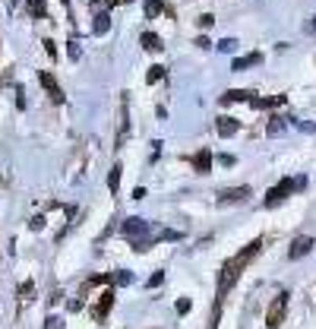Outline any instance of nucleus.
Masks as SVG:
<instances>
[{
  "label": "nucleus",
  "instance_id": "obj_1",
  "mask_svg": "<svg viewBox=\"0 0 316 329\" xmlns=\"http://www.w3.org/2000/svg\"><path fill=\"white\" fill-rule=\"evenodd\" d=\"M244 266H247V260L240 257V253H237L234 260H228L225 266H221V272H218V295H221V298H225L228 291H231V285L240 279V272H244Z\"/></svg>",
  "mask_w": 316,
  "mask_h": 329
},
{
  "label": "nucleus",
  "instance_id": "obj_2",
  "mask_svg": "<svg viewBox=\"0 0 316 329\" xmlns=\"http://www.w3.org/2000/svg\"><path fill=\"white\" fill-rule=\"evenodd\" d=\"M307 184V177H285V180H278V184L266 193V199H263V206H278V203H282V199L285 196H291L294 193V187H304Z\"/></svg>",
  "mask_w": 316,
  "mask_h": 329
},
{
  "label": "nucleus",
  "instance_id": "obj_3",
  "mask_svg": "<svg viewBox=\"0 0 316 329\" xmlns=\"http://www.w3.org/2000/svg\"><path fill=\"white\" fill-rule=\"evenodd\" d=\"M288 301H291V295H288V291H278V298L272 301L269 314H266V326H269V329H275L278 323L285 320V307H288Z\"/></svg>",
  "mask_w": 316,
  "mask_h": 329
},
{
  "label": "nucleus",
  "instance_id": "obj_4",
  "mask_svg": "<svg viewBox=\"0 0 316 329\" xmlns=\"http://www.w3.org/2000/svg\"><path fill=\"white\" fill-rule=\"evenodd\" d=\"M313 244H316V241H313L310 234H301V237H297V241L291 244V250H288V257H291V260H301V257H307V253L313 250Z\"/></svg>",
  "mask_w": 316,
  "mask_h": 329
},
{
  "label": "nucleus",
  "instance_id": "obj_5",
  "mask_svg": "<svg viewBox=\"0 0 316 329\" xmlns=\"http://www.w3.org/2000/svg\"><path fill=\"white\" fill-rule=\"evenodd\" d=\"M38 83H41V86L48 89V95H51L54 101H57V105L64 101V95H60V89H57V79H54L51 73H45V70H41V73H38Z\"/></svg>",
  "mask_w": 316,
  "mask_h": 329
},
{
  "label": "nucleus",
  "instance_id": "obj_6",
  "mask_svg": "<svg viewBox=\"0 0 316 329\" xmlns=\"http://www.w3.org/2000/svg\"><path fill=\"white\" fill-rule=\"evenodd\" d=\"M215 130H218V136H234V133L240 130V120H234V117H218V120H215Z\"/></svg>",
  "mask_w": 316,
  "mask_h": 329
},
{
  "label": "nucleus",
  "instance_id": "obj_7",
  "mask_svg": "<svg viewBox=\"0 0 316 329\" xmlns=\"http://www.w3.org/2000/svg\"><path fill=\"white\" fill-rule=\"evenodd\" d=\"M259 60H263V54H259V51H253V54H244V57H234L231 70H234V73H240V70H250V67H253V64H259Z\"/></svg>",
  "mask_w": 316,
  "mask_h": 329
},
{
  "label": "nucleus",
  "instance_id": "obj_8",
  "mask_svg": "<svg viewBox=\"0 0 316 329\" xmlns=\"http://www.w3.org/2000/svg\"><path fill=\"white\" fill-rule=\"evenodd\" d=\"M145 231H149V222H145V218H127V222H123V234H127V237L145 234Z\"/></svg>",
  "mask_w": 316,
  "mask_h": 329
},
{
  "label": "nucleus",
  "instance_id": "obj_9",
  "mask_svg": "<svg viewBox=\"0 0 316 329\" xmlns=\"http://www.w3.org/2000/svg\"><path fill=\"white\" fill-rule=\"evenodd\" d=\"M244 199H250V187H234L231 193H221L218 203H244Z\"/></svg>",
  "mask_w": 316,
  "mask_h": 329
},
{
  "label": "nucleus",
  "instance_id": "obj_10",
  "mask_svg": "<svg viewBox=\"0 0 316 329\" xmlns=\"http://www.w3.org/2000/svg\"><path fill=\"white\" fill-rule=\"evenodd\" d=\"M193 168H196L199 174H206V171L212 168V152H209V149H199V152L193 155Z\"/></svg>",
  "mask_w": 316,
  "mask_h": 329
},
{
  "label": "nucleus",
  "instance_id": "obj_11",
  "mask_svg": "<svg viewBox=\"0 0 316 329\" xmlns=\"http://www.w3.org/2000/svg\"><path fill=\"white\" fill-rule=\"evenodd\" d=\"M108 29H111V13H98L95 23H92V32H95V35H104Z\"/></svg>",
  "mask_w": 316,
  "mask_h": 329
},
{
  "label": "nucleus",
  "instance_id": "obj_12",
  "mask_svg": "<svg viewBox=\"0 0 316 329\" xmlns=\"http://www.w3.org/2000/svg\"><path fill=\"white\" fill-rule=\"evenodd\" d=\"M139 38H142V48H145V51H158V48H161V42H158L155 32H142Z\"/></svg>",
  "mask_w": 316,
  "mask_h": 329
},
{
  "label": "nucleus",
  "instance_id": "obj_13",
  "mask_svg": "<svg viewBox=\"0 0 316 329\" xmlns=\"http://www.w3.org/2000/svg\"><path fill=\"white\" fill-rule=\"evenodd\" d=\"M288 120H291V114H288V117H272V120H269V127H266V133H269V136H275V133L282 130Z\"/></svg>",
  "mask_w": 316,
  "mask_h": 329
},
{
  "label": "nucleus",
  "instance_id": "obj_14",
  "mask_svg": "<svg viewBox=\"0 0 316 329\" xmlns=\"http://www.w3.org/2000/svg\"><path fill=\"white\" fill-rule=\"evenodd\" d=\"M108 187H111V193H117V187H120V164H114V168H111V174H108Z\"/></svg>",
  "mask_w": 316,
  "mask_h": 329
},
{
  "label": "nucleus",
  "instance_id": "obj_15",
  "mask_svg": "<svg viewBox=\"0 0 316 329\" xmlns=\"http://www.w3.org/2000/svg\"><path fill=\"white\" fill-rule=\"evenodd\" d=\"M247 98H253V95L244 92V89H240V92H225V95H221V101H225V105H231V101H247Z\"/></svg>",
  "mask_w": 316,
  "mask_h": 329
},
{
  "label": "nucleus",
  "instance_id": "obj_16",
  "mask_svg": "<svg viewBox=\"0 0 316 329\" xmlns=\"http://www.w3.org/2000/svg\"><path fill=\"white\" fill-rule=\"evenodd\" d=\"M288 98L285 95H275V98H259V101H253L256 108H278V105H285Z\"/></svg>",
  "mask_w": 316,
  "mask_h": 329
},
{
  "label": "nucleus",
  "instance_id": "obj_17",
  "mask_svg": "<svg viewBox=\"0 0 316 329\" xmlns=\"http://www.w3.org/2000/svg\"><path fill=\"white\" fill-rule=\"evenodd\" d=\"M114 304V291H104V298H101V304H98V320L108 314V307Z\"/></svg>",
  "mask_w": 316,
  "mask_h": 329
},
{
  "label": "nucleus",
  "instance_id": "obj_18",
  "mask_svg": "<svg viewBox=\"0 0 316 329\" xmlns=\"http://www.w3.org/2000/svg\"><path fill=\"white\" fill-rule=\"evenodd\" d=\"M161 76H164V67H161V64H155L152 70H149V76H145V79H149V83H158Z\"/></svg>",
  "mask_w": 316,
  "mask_h": 329
},
{
  "label": "nucleus",
  "instance_id": "obj_19",
  "mask_svg": "<svg viewBox=\"0 0 316 329\" xmlns=\"http://www.w3.org/2000/svg\"><path fill=\"white\" fill-rule=\"evenodd\" d=\"M161 13V0H149L145 4V16H158Z\"/></svg>",
  "mask_w": 316,
  "mask_h": 329
},
{
  "label": "nucleus",
  "instance_id": "obj_20",
  "mask_svg": "<svg viewBox=\"0 0 316 329\" xmlns=\"http://www.w3.org/2000/svg\"><path fill=\"white\" fill-rule=\"evenodd\" d=\"M29 228H32V231H41V228H45V218H41V215H35L32 222H29Z\"/></svg>",
  "mask_w": 316,
  "mask_h": 329
},
{
  "label": "nucleus",
  "instance_id": "obj_21",
  "mask_svg": "<svg viewBox=\"0 0 316 329\" xmlns=\"http://www.w3.org/2000/svg\"><path fill=\"white\" fill-rule=\"evenodd\" d=\"M29 10H32V16H45V4L38 0V4H29Z\"/></svg>",
  "mask_w": 316,
  "mask_h": 329
},
{
  "label": "nucleus",
  "instance_id": "obj_22",
  "mask_svg": "<svg viewBox=\"0 0 316 329\" xmlns=\"http://www.w3.org/2000/svg\"><path fill=\"white\" fill-rule=\"evenodd\" d=\"M234 48H237V42H234V38H225V42L218 45V51H234Z\"/></svg>",
  "mask_w": 316,
  "mask_h": 329
},
{
  "label": "nucleus",
  "instance_id": "obj_23",
  "mask_svg": "<svg viewBox=\"0 0 316 329\" xmlns=\"http://www.w3.org/2000/svg\"><path fill=\"white\" fill-rule=\"evenodd\" d=\"M161 282H164V272H155V276L149 279V288H155V285H161Z\"/></svg>",
  "mask_w": 316,
  "mask_h": 329
},
{
  "label": "nucleus",
  "instance_id": "obj_24",
  "mask_svg": "<svg viewBox=\"0 0 316 329\" xmlns=\"http://www.w3.org/2000/svg\"><path fill=\"white\" fill-rule=\"evenodd\" d=\"M161 241H180L177 231H161Z\"/></svg>",
  "mask_w": 316,
  "mask_h": 329
},
{
  "label": "nucleus",
  "instance_id": "obj_25",
  "mask_svg": "<svg viewBox=\"0 0 316 329\" xmlns=\"http://www.w3.org/2000/svg\"><path fill=\"white\" fill-rule=\"evenodd\" d=\"M187 310H190V301L180 298V301H177V314H187Z\"/></svg>",
  "mask_w": 316,
  "mask_h": 329
},
{
  "label": "nucleus",
  "instance_id": "obj_26",
  "mask_svg": "<svg viewBox=\"0 0 316 329\" xmlns=\"http://www.w3.org/2000/svg\"><path fill=\"white\" fill-rule=\"evenodd\" d=\"M218 161H221V164H225V168H231V164H234L237 158H234V155H218Z\"/></svg>",
  "mask_w": 316,
  "mask_h": 329
},
{
  "label": "nucleus",
  "instance_id": "obj_27",
  "mask_svg": "<svg viewBox=\"0 0 316 329\" xmlns=\"http://www.w3.org/2000/svg\"><path fill=\"white\" fill-rule=\"evenodd\" d=\"M117 282L127 285V282H133V276H130V272H117Z\"/></svg>",
  "mask_w": 316,
  "mask_h": 329
},
{
  "label": "nucleus",
  "instance_id": "obj_28",
  "mask_svg": "<svg viewBox=\"0 0 316 329\" xmlns=\"http://www.w3.org/2000/svg\"><path fill=\"white\" fill-rule=\"evenodd\" d=\"M70 57H73V60L79 57V45H76V42H70Z\"/></svg>",
  "mask_w": 316,
  "mask_h": 329
},
{
  "label": "nucleus",
  "instance_id": "obj_29",
  "mask_svg": "<svg viewBox=\"0 0 316 329\" xmlns=\"http://www.w3.org/2000/svg\"><path fill=\"white\" fill-rule=\"evenodd\" d=\"M45 51L51 54V57H57V48H54V42H45Z\"/></svg>",
  "mask_w": 316,
  "mask_h": 329
},
{
  "label": "nucleus",
  "instance_id": "obj_30",
  "mask_svg": "<svg viewBox=\"0 0 316 329\" xmlns=\"http://www.w3.org/2000/svg\"><path fill=\"white\" fill-rule=\"evenodd\" d=\"M142 196H145V187H136V190H133V199H136V203H139Z\"/></svg>",
  "mask_w": 316,
  "mask_h": 329
},
{
  "label": "nucleus",
  "instance_id": "obj_31",
  "mask_svg": "<svg viewBox=\"0 0 316 329\" xmlns=\"http://www.w3.org/2000/svg\"><path fill=\"white\" fill-rule=\"evenodd\" d=\"M310 29H316V16H313V19H310Z\"/></svg>",
  "mask_w": 316,
  "mask_h": 329
},
{
  "label": "nucleus",
  "instance_id": "obj_32",
  "mask_svg": "<svg viewBox=\"0 0 316 329\" xmlns=\"http://www.w3.org/2000/svg\"><path fill=\"white\" fill-rule=\"evenodd\" d=\"M10 4H16V0H10Z\"/></svg>",
  "mask_w": 316,
  "mask_h": 329
}]
</instances>
